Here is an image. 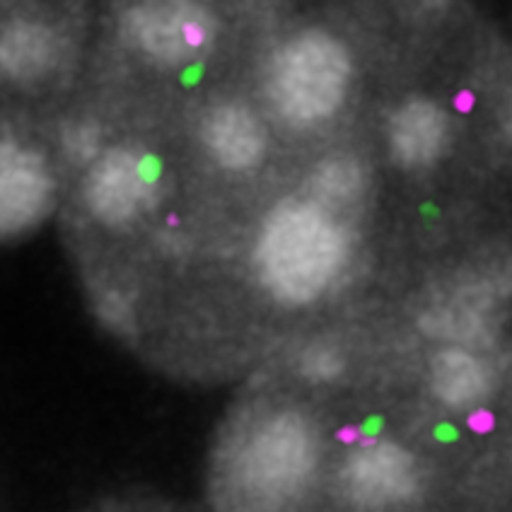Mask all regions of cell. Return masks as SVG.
<instances>
[{"mask_svg":"<svg viewBox=\"0 0 512 512\" xmlns=\"http://www.w3.org/2000/svg\"><path fill=\"white\" fill-rule=\"evenodd\" d=\"M329 423L298 389H266L232 409L208 471L213 512H322Z\"/></svg>","mask_w":512,"mask_h":512,"instance_id":"6da1fadb","label":"cell"},{"mask_svg":"<svg viewBox=\"0 0 512 512\" xmlns=\"http://www.w3.org/2000/svg\"><path fill=\"white\" fill-rule=\"evenodd\" d=\"M353 259V232L341 213L307 194L285 196L261 220L252 269L259 288L285 310L327 300Z\"/></svg>","mask_w":512,"mask_h":512,"instance_id":"7a4b0ae2","label":"cell"},{"mask_svg":"<svg viewBox=\"0 0 512 512\" xmlns=\"http://www.w3.org/2000/svg\"><path fill=\"white\" fill-rule=\"evenodd\" d=\"M353 85V56L322 27L298 29L273 49L264 75L271 114L293 131H314L336 119Z\"/></svg>","mask_w":512,"mask_h":512,"instance_id":"3957f363","label":"cell"},{"mask_svg":"<svg viewBox=\"0 0 512 512\" xmlns=\"http://www.w3.org/2000/svg\"><path fill=\"white\" fill-rule=\"evenodd\" d=\"M426 491V467L394 435L372 433L334 450L322 512H404Z\"/></svg>","mask_w":512,"mask_h":512,"instance_id":"277c9868","label":"cell"},{"mask_svg":"<svg viewBox=\"0 0 512 512\" xmlns=\"http://www.w3.org/2000/svg\"><path fill=\"white\" fill-rule=\"evenodd\" d=\"M512 300V269L491 264L457 276L430 295L418 314L421 331L442 346L484 348L498 336L500 312Z\"/></svg>","mask_w":512,"mask_h":512,"instance_id":"5b68a950","label":"cell"},{"mask_svg":"<svg viewBox=\"0 0 512 512\" xmlns=\"http://www.w3.org/2000/svg\"><path fill=\"white\" fill-rule=\"evenodd\" d=\"M215 10L203 3H136L119 15V34L133 54L160 68L201 61L218 39Z\"/></svg>","mask_w":512,"mask_h":512,"instance_id":"8992f818","label":"cell"},{"mask_svg":"<svg viewBox=\"0 0 512 512\" xmlns=\"http://www.w3.org/2000/svg\"><path fill=\"white\" fill-rule=\"evenodd\" d=\"M162 174L155 160L136 145H107L85 170V211L109 230L133 228L155 208Z\"/></svg>","mask_w":512,"mask_h":512,"instance_id":"52a82bcc","label":"cell"},{"mask_svg":"<svg viewBox=\"0 0 512 512\" xmlns=\"http://www.w3.org/2000/svg\"><path fill=\"white\" fill-rule=\"evenodd\" d=\"M56 201V172L49 157L13 128L0 138V232L20 240L44 223Z\"/></svg>","mask_w":512,"mask_h":512,"instance_id":"ba28073f","label":"cell"},{"mask_svg":"<svg viewBox=\"0 0 512 512\" xmlns=\"http://www.w3.org/2000/svg\"><path fill=\"white\" fill-rule=\"evenodd\" d=\"M199 141L213 165L225 172H254L269 155V126L240 100L215 102L199 124Z\"/></svg>","mask_w":512,"mask_h":512,"instance_id":"9c48e42d","label":"cell"},{"mask_svg":"<svg viewBox=\"0 0 512 512\" xmlns=\"http://www.w3.org/2000/svg\"><path fill=\"white\" fill-rule=\"evenodd\" d=\"M68 42L54 22L32 8L5 13L0 27V68L5 80L37 85L58 71Z\"/></svg>","mask_w":512,"mask_h":512,"instance_id":"30bf717a","label":"cell"},{"mask_svg":"<svg viewBox=\"0 0 512 512\" xmlns=\"http://www.w3.org/2000/svg\"><path fill=\"white\" fill-rule=\"evenodd\" d=\"M450 116L430 97L404 100L387 119L389 157L409 172L438 165L450 145Z\"/></svg>","mask_w":512,"mask_h":512,"instance_id":"8fae6325","label":"cell"},{"mask_svg":"<svg viewBox=\"0 0 512 512\" xmlns=\"http://www.w3.org/2000/svg\"><path fill=\"white\" fill-rule=\"evenodd\" d=\"M428 389L442 409L476 413L496 389L493 368L471 348L442 346L428 363Z\"/></svg>","mask_w":512,"mask_h":512,"instance_id":"7c38bea8","label":"cell"},{"mask_svg":"<svg viewBox=\"0 0 512 512\" xmlns=\"http://www.w3.org/2000/svg\"><path fill=\"white\" fill-rule=\"evenodd\" d=\"M365 191H368V170L363 160L351 153H331L314 162L302 194L331 211L348 215L363 203Z\"/></svg>","mask_w":512,"mask_h":512,"instance_id":"4fadbf2b","label":"cell"},{"mask_svg":"<svg viewBox=\"0 0 512 512\" xmlns=\"http://www.w3.org/2000/svg\"><path fill=\"white\" fill-rule=\"evenodd\" d=\"M290 372L298 392L312 394L341 389L348 384V346L334 336H314L302 343L290 360Z\"/></svg>","mask_w":512,"mask_h":512,"instance_id":"5bb4252c","label":"cell"},{"mask_svg":"<svg viewBox=\"0 0 512 512\" xmlns=\"http://www.w3.org/2000/svg\"><path fill=\"white\" fill-rule=\"evenodd\" d=\"M63 153L73 165H83L85 170L102 155V131L92 121L80 119L66 126L63 131Z\"/></svg>","mask_w":512,"mask_h":512,"instance_id":"9a60e30c","label":"cell"},{"mask_svg":"<svg viewBox=\"0 0 512 512\" xmlns=\"http://www.w3.org/2000/svg\"><path fill=\"white\" fill-rule=\"evenodd\" d=\"M92 512H182L174 505L160 503V500H143V498H126V500H112V503L100 505Z\"/></svg>","mask_w":512,"mask_h":512,"instance_id":"2e32d148","label":"cell"},{"mask_svg":"<svg viewBox=\"0 0 512 512\" xmlns=\"http://www.w3.org/2000/svg\"><path fill=\"white\" fill-rule=\"evenodd\" d=\"M500 128H503L505 141L512 145V95L503 102V112H500Z\"/></svg>","mask_w":512,"mask_h":512,"instance_id":"e0dca14e","label":"cell"}]
</instances>
